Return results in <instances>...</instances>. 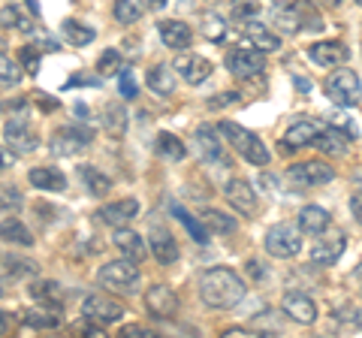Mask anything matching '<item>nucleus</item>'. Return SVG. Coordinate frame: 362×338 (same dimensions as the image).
<instances>
[{"label":"nucleus","mask_w":362,"mask_h":338,"mask_svg":"<svg viewBox=\"0 0 362 338\" xmlns=\"http://www.w3.org/2000/svg\"><path fill=\"white\" fill-rule=\"evenodd\" d=\"M242 296H245V281L233 269L218 266L199 278V299L209 308H233L242 302Z\"/></svg>","instance_id":"1"},{"label":"nucleus","mask_w":362,"mask_h":338,"mask_svg":"<svg viewBox=\"0 0 362 338\" xmlns=\"http://www.w3.org/2000/svg\"><path fill=\"white\" fill-rule=\"evenodd\" d=\"M157 30H160V40L166 49H175V52H185L190 46V28L185 25V21H175V18H163L160 25H157Z\"/></svg>","instance_id":"17"},{"label":"nucleus","mask_w":362,"mask_h":338,"mask_svg":"<svg viewBox=\"0 0 362 338\" xmlns=\"http://www.w3.org/2000/svg\"><path fill=\"white\" fill-rule=\"evenodd\" d=\"M173 66L187 85H202L211 76V64L206 58H199V54H194V52H178Z\"/></svg>","instance_id":"11"},{"label":"nucleus","mask_w":362,"mask_h":338,"mask_svg":"<svg viewBox=\"0 0 362 338\" xmlns=\"http://www.w3.org/2000/svg\"><path fill=\"white\" fill-rule=\"evenodd\" d=\"M21 58H25L28 73H37V66H40V54H37V52H33V49H25V54H21Z\"/></svg>","instance_id":"45"},{"label":"nucleus","mask_w":362,"mask_h":338,"mask_svg":"<svg viewBox=\"0 0 362 338\" xmlns=\"http://www.w3.org/2000/svg\"><path fill=\"white\" fill-rule=\"evenodd\" d=\"M21 197L16 194V187H4V211H9V206H18Z\"/></svg>","instance_id":"46"},{"label":"nucleus","mask_w":362,"mask_h":338,"mask_svg":"<svg viewBox=\"0 0 362 338\" xmlns=\"http://www.w3.org/2000/svg\"><path fill=\"white\" fill-rule=\"evenodd\" d=\"M30 296L42 302V305H54V308H61V302H64V290L54 284V281H33L30 284Z\"/></svg>","instance_id":"30"},{"label":"nucleus","mask_w":362,"mask_h":338,"mask_svg":"<svg viewBox=\"0 0 362 338\" xmlns=\"http://www.w3.org/2000/svg\"><path fill=\"white\" fill-rule=\"evenodd\" d=\"M175 211V218L185 223L187 227V233L194 235V242H209V230H206V223H199L194 215H190V211H185V209H173Z\"/></svg>","instance_id":"38"},{"label":"nucleus","mask_w":362,"mask_h":338,"mask_svg":"<svg viewBox=\"0 0 362 338\" xmlns=\"http://www.w3.org/2000/svg\"><path fill=\"white\" fill-rule=\"evenodd\" d=\"M145 305H148V311L154 314V317L169 320V317H173V314L178 311V296H175L173 287L154 284V287L145 290Z\"/></svg>","instance_id":"12"},{"label":"nucleus","mask_w":362,"mask_h":338,"mask_svg":"<svg viewBox=\"0 0 362 338\" xmlns=\"http://www.w3.org/2000/svg\"><path fill=\"white\" fill-rule=\"evenodd\" d=\"M97 70L100 73H121V54L115 49H109L100 54V61H97Z\"/></svg>","instance_id":"39"},{"label":"nucleus","mask_w":362,"mask_h":338,"mask_svg":"<svg viewBox=\"0 0 362 338\" xmlns=\"http://www.w3.org/2000/svg\"><path fill=\"white\" fill-rule=\"evenodd\" d=\"M151 251L157 257V263H163V266H173L178 260V245L173 239V233H169L166 227H151Z\"/></svg>","instance_id":"18"},{"label":"nucleus","mask_w":362,"mask_h":338,"mask_svg":"<svg viewBox=\"0 0 362 338\" xmlns=\"http://www.w3.org/2000/svg\"><path fill=\"white\" fill-rule=\"evenodd\" d=\"M350 323L359 326V330H362V311H354V314H350Z\"/></svg>","instance_id":"50"},{"label":"nucleus","mask_w":362,"mask_h":338,"mask_svg":"<svg viewBox=\"0 0 362 338\" xmlns=\"http://www.w3.org/2000/svg\"><path fill=\"white\" fill-rule=\"evenodd\" d=\"M223 194L239 215H245V218L257 215V190H254L251 182H245V178H230L226 187H223Z\"/></svg>","instance_id":"9"},{"label":"nucleus","mask_w":362,"mask_h":338,"mask_svg":"<svg viewBox=\"0 0 362 338\" xmlns=\"http://www.w3.org/2000/svg\"><path fill=\"white\" fill-rule=\"evenodd\" d=\"M233 16L239 18V21H251L257 16V0H235Z\"/></svg>","instance_id":"41"},{"label":"nucleus","mask_w":362,"mask_h":338,"mask_svg":"<svg viewBox=\"0 0 362 338\" xmlns=\"http://www.w3.org/2000/svg\"><path fill=\"white\" fill-rule=\"evenodd\" d=\"M221 133H223V139L230 142V148L239 151L247 163H254V166H266V163H269L266 145L259 142V136H254L251 130H245L242 124H235V121H221Z\"/></svg>","instance_id":"2"},{"label":"nucleus","mask_w":362,"mask_h":338,"mask_svg":"<svg viewBox=\"0 0 362 338\" xmlns=\"http://www.w3.org/2000/svg\"><path fill=\"white\" fill-rule=\"evenodd\" d=\"M317 145H320L326 154H347V148H350V133L338 130V127H326L320 133V139H317Z\"/></svg>","instance_id":"29"},{"label":"nucleus","mask_w":362,"mask_h":338,"mask_svg":"<svg viewBox=\"0 0 362 338\" xmlns=\"http://www.w3.org/2000/svg\"><path fill=\"white\" fill-rule=\"evenodd\" d=\"M118 85H121V94L127 97V100H133V97H136V78H133V70H121Z\"/></svg>","instance_id":"42"},{"label":"nucleus","mask_w":362,"mask_h":338,"mask_svg":"<svg viewBox=\"0 0 362 338\" xmlns=\"http://www.w3.org/2000/svg\"><path fill=\"white\" fill-rule=\"evenodd\" d=\"M329 127H338V130H344V133H350L354 136V121H347L341 112H335V115H329Z\"/></svg>","instance_id":"43"},{"label":"nucleus","mask_w":362,"mask_h":338,"mask_svg":"<svg viewBox=\"0 0 362 338\" xmlns=\"http://www.w3.org/2000/svg\"><path fill=\"white\" fill-rule=\"evenodd\" d=\"M78 175H82V182L88 185V190L94 197H103L106 190L112 187V182H109V175H103L97 166H78Z\"/></svg>","instance_id":"32"},{"label":"nucleus","mask_w":362,"mask_h":338,"mask_svg":"<svg viewBox=\"0 0 362 338\" xmlns=\"http://www.w3.org/2000/svg\"><path fill=\"white\" fill-rule=\"evenodd\" d=\"M311 61L320 64V66H344L350 61V49L344 46V42L338 40H329V42H314V46L308 49Z\"/></svg>","instance_id":"16"},{"label":"nucleus","mask_w":362,"mask_h":338,"mask_svg":"<svg viewBox=\"0 0 362 338\" xmlns=\"http://www.w3.org/2000/svg\"><path fill=\"white\" fill-rule=\"evenodd\" d=\"M90 142V130H82V127H64V130H54L52 136V151L61 154V157H73L82 148H88Z\"/></svg>","instance_id":"14"},{"label":"nucleus","mask_w":362,"mask_h":338,"mask_svg":"<svg viewBox=\"0 0 362 338\" xmlns=\"http://www.w3.org/2000/svg\"><path fill=\"white\" fill-rule=\"evenodd\" d=\"M148 88L157 94V97H169L175 91V76L169 70L166 64H154L148 70Z\"/></svg>","instance_id":"28"},{"label":"nucleus","mask_w":362,"mask_h":338,"mask_svg":"<svg viewBox=\"0 0 362 338\" xmlns=\"http://www.w3.org/2000/svg\"><path fill=\"white\" fill-rule=\"evenodd\" d=\"M124 335H130V338H148L151 332L142 330V326H130V330H124Z\"/></svg>","instance_id":"48"},{"label":"nucleus","mask_w":362,"mask_h":338,"mask_svg":"<svg viewBox=\"0 0 362 338\" xmlns=\"http://www.w3.org/2000/svg\"><path fill=\"white\" fill-rule=\"evenodd\" d=\"M326 97L338 106H356L359 97H362V85H359V76L354 70H335L329 78H326Z\"/></svg>","instance_id":"5"},{"label":"nucleus","mask_w":362,"mask_h":338,"mask_svg":"<svg viewBox=\"0 0 362 338\" xmlns=\"http://www.w3.org/2000/svg\"><path fill=\"white\" fill-rule=\"evenodd\" d=\"M317 4H323V6H329V9H335L338 4H341V0H317Z\"/></svg>","instance_id":"51"},{"label":"nucleus","mask_w":362,"mask_h":338,"mask_svg":"<svg viewBox=\"0 0 362 338\" xmlns=\"http://www.w3.org/2000/svg\"><path fill=\"white\" fill-rule=\"evenodd\" d=\"M242 33H245V40L247 42H254V49H259V52H275L278 46H281V40L272 33L266 25H259V21H245V28H242Z\"/></svg>","instance_id":"22"},{"label":"nucleus","mask_w":362,"mask_h":338,"mask_svg":"<svg viewBox=\"0 0 362 338\" xmlns=\"http://www.w3.org/2000/svg\"><path fill=\"white\" fill-rule=\"evenodd\" d=\"M4 239L6 242H16V245H33V235L25 223H18L16 218H4Z\"/></svg>","instance_id":"34"},{"label":"nucleus","mask_w":362,"mask_h":338,"mask_svg":"<svg viewBox=\"0 0 362 338\" xmlns=\"http://www.w3.org/2000/svg\"><path fill=\"white\" fill-rule=\"evenodd\" d=\"M106 130L112 136H124V130H127V112H124V106L118 103L106 106Z\"/></svg>","instance_id":"36"},{"label":"nucleus","mask_w":362,"mask_h":338,"mask_svg":"<svg viewBox=\"0 0 362 338\" xmlns=\"http://www.w3.org/2000/svg\"><path fill=\"white\" fill-rule=\"evenodd\" d=\"M302 227H293V223H278L266 233V251L278 260H290L302 251Z\"/></svg>","instance_id":"4"},{"label":"nucleus","mask_w":362,"mask_h":338,"mask_svg":"<svg viewBox=\"0 0 362 338\" xmlns=\"http://www.w3.org/2000/svg\"><path fill=\"white\" fill-rule=\"evenodd\" d=\"M350 278H354V287H356V293L362 296V263L354 269V275H350Z\"/></svg>","instance_id":"49"},{"label":"nucleus","mask_w":362,"mask_h":338,"mask_svg":"<svg viewBox=\"0 0 362 338\" xmlns=\"http://www.w3.org/2000/svg\"><path fill=\"white\" fill-rule=\"evenodd\" d=\"M28 182L37 187V190H52V194H61V190L66 187V175L61 173V169L54 166H37L28 173Z\"/></svg>","instance_id":"20"},{"label":"nucleus","mask_w":362,"mask_h":338,"mask_svg":"<svg viewBox=\"0 0 362 338\" xmlns=\"http://www.w3.org/2000/svg\"><path fill=\"white\" fill-rule=\"evenodd\" d=\"M157 151L169 157V161H181V157H185V145H181V139L173 136V133H157Z\"/></svg>","instance_id":"35"},{"label":"nucleus","mask_w":362,"mask_h":338,"mask_svg":"<svg viewBox=\"0 0 362 338\" xmlns=\"http://www.w3.org/2000/svg\"><path fill=\"white\" fill-rule=\"evenodd\" d=\"M329 223H332V218H329V211H326L323 206H305L299 211V227L305 233H311V235L326 233L329 230Z\"/></svg>","instance_id":"24"},{"label":"nucleus","mask_w":362,"mask_h":338,"mask_svg":"<svg viewBox=\"0 0 362 338\" xmlns=\"http://www.w3.org/2000/svg\"><path fill=\"white\" fill-rule=\"evenodd\" d=\"M320 127H317L314 121H296V124H290V130L284 133V145L287 148H305V145H314L317 139H320Z\"/></svg>","instance_id":"21"},{"label":"nucleus","mask_w":362,"mask_h":338,"mask_svg":"<svg viewBox=\"0 0 362 338\" xmlns=\"http://www.w3.org/2000/svg\"><path fill=\"white\" fill-rule=\"evenodd\" d=\"M148 4H151L154 9H160V6H166V0H148Z\"/></svg>","instance_id":"52"},{"label":"nucleus","mask_w":362,"mask_h":338,"mask_svg":"<svg viewBox=\"0 0 362 338\" xmlns=\"http://www.w3.org/2000/svg\"><path fill=\"white\" fill-rule=\"evenodd\" d=\"M356 4H359V6H362V0H356Z\"/></svg>","instance_id":"53"},{"label":"nucleus","mask_w":362,"mask_h":338,"mask_svg":"<svg viewBox=\"0 0 362 338\" xmlns=\"http://www.w3.org/2000/svg\"><path fill=\"white\" fill-rule=\"evenodd\" d=\"M82 314H85V320H97V323H115L124 317V308L118 305V302H112L109 296H103V293H94V296H88L85 299V305H82Z\"/></svg>","instance_id":"10"},{"label":"nucleus","mask_w":362,"mask_h":338,"mask_svg":"<svg viewBox=\"0 0 362 338\" xmlns=\"http://www.w3.org/2000/svg\"><path fill=\"white\" fill-rule=\"evenodd\" d=\"M226 70H230L233 76H239V78H251V76H259L266 70V58H263V52L259 49H230L226 52Z\"/></svg>","instance_id":"6"},{"label":"nucleus","mask_w":362,"mask_h":338,"mask_svg":"<svg viewBox=\"0 0 362 338\" xmlns=\"http://www.w3.org/2000/svg\"><path fill=\"white\" fill-rule=\"evenodd\" d=\"M97 284L115 293H133L136 284H139V269H136L133 260H112L106 266H100Z\"/></svg>","instance_id":"3"},{"label":"nucleus","mask_w":362,"mask_h":338,"mask_svg":"<svg viewBox=\"0 0 362 338\" xmlns=\"http://www.w3.org/2000/svg\"><path fill=\"white\" fill-rule=\"evenodd\" d=\"M25 326L30 330H54V326H61V311L54 305H45V308H30L25 311Z\"/></svg>","instance_id":"26"},{"label":"nucleus","mask_w":362,"mask_h":338,"mask_svg":"<svg viewBox=\"0 0 362 338\" xmlns=\"http://www.w3.org/2000/svg\"><path fill=\"white\" fill-rule=\"evenodd\" d=\"M73 85H100V78H94V76H76V78H70V85H66V88H73Z\"/></svg>","instance_id":"47"},{"label":"nucleus","mask_w":362,"mask_h":338,"mask_svg":"<svg viewBox=\"0 0 362 338\" xmlns=\"http://www.w3.org/2000/svg\"><path fill=\"white\" fill-rule=\"evenodd\" d=\"M202 223H206L211 233H218V235H233L235 233V218L223 215V211H218V209L202 211Z\"/></svg>","instance_id":"31"},{"label":"nucleus","mask_w":362,"mask_h":338,"mask_svg":"<svg viewBox=\"0 0 362 338\" xmlns=\"http://www.w3.org/2000/svg\"><path fill=\"white\" fill-rule=\"evenodd\" d=\"M197 139H199V148H202V154H206V161L218 163V166H226V163H230V161H226L223 142L214 136L211 127H199V130H197Z\"/></svg>","instance_id":"25"},{"label":"nucleus","mask_w":362,"mask_h":338,"mask_svg":"<svg viewBox=\"0 0 362 338\" xmlns=\"http://www.w3.org/2000/svg\"><path fill=\"white\" fill-rule=\"evenodd\" d=\"M4 139H6V148H13L16 154H30L33 148H37V133L30 130V121L16 115L13 121H6L4 127Z\"/></svg>","instance_id":"7"},{"label":"nucleus","mask_w":362,"mask_h":338,"mask_svg":"<svg viewBox=\"0 0 362 338\" xmlns=\"http://www.w3.org/2000/svg\"><path fill=\"white\" fill-rule=\"evenodd\" d=\"M350 211H354V218L362 223V190H354V194H350Z\"/></svg>","instance_id":"44"},{"label":"nucleus","mask_w":362,"mask_h":338,"mask_svg":"<svg viewBox=\"0 0 362 338\" xmlns=\"http://www.w3.org/2000/svg\"><path fill=\"white\" fill-rule=\"evenodd\" d=\"M344 247H347L344 233L341 230H332V233H326L323 239L311 247V260L317 266H332V263H338V257L344 254Z\"/></svg>","instance_id":"15"},{"label":"nucleus","mask_w":362,"mask_h":338,"mask_svg":"<svg viewBox=\"0 0 362 338\" xmlns=\"http://www.w3.org/2000/svg\"><path fill=\"white\" fill-rule=\"evenodd\" d=\"M61 37L70 42V46H88V42H94V28H88L85 21H76V18H66L61 21Z\"/></svg>","instance_id":"27"},{"label":"nucleus","mask_w":362,"mask_h":338,"mask_svg":"<svg viewBox=\"0 0 362 338\" xmlns=\"http://www.w3.org/2000/svg\"><path fill=\"white\" fill-rule=\"evenodd\" d=\"M112 13H115V21H121V25H133V21L142 18V4L139 0H115Z\"/></svg>","instance_id":"33"},{"label":"nucleus","mask_w":362,"mask_h":338,"mask_svg":"<svg viewBox=\"0 0 362 338\" xmlns=\"http://www.w3.org/2000/svg\"><path fill=\"white\" fill-rule=\"evenodd\" d=\"M139 215V202L136 199H118V202H109V206L100 209V218L112 227H127V223Z\"/></svg>","instance_id":"19"},{"label":"nucleus","mask_w":362,"mask_h":338,"mask_svg":"<svg viewBox=\"0 0 362 338\" xmlns=\"http://www.w3.org/2000/svg\"><path fill=\"white\" fill-rule=\"evenodd\" d=\"M202 33H206L209 42H221L226 37V21L214 13H206L202 16Z\"/></svg>","instance_id":"37"},{"label":"nucleus","mask_w":362,"mask_h":338,"mask_svg":"<svg viewBox=\"0 0 362 338\" xmlns=\"http://www.w3.org/2000/svg\"><path fill=\"white\" fill-rule=\"evenodd\" d=\"M281 311H284L290 320L302 323V326H311V323L317 320V305H314V299L305 296V293H296V290H290L287 296L281 299Z\"/></svg>","instance_id":"13"},{"label":"nucleus","mask_w":362,"mask_h":338,"mask_svg":"<svg viewBox=\"0 0 362 338\" xmlns=\"http://www.w3.org/2000/svg\"><path fill=\"white\" fill-rule=\"evenodd\" d=\"M115 247H118L124 257H127V260H133V263H142L145 260V242L133 230H127V227H118L115 230Z\"/></svg>","instance_id":"23"},{"label":"nucleus","mask_w":362,"mask_h":338,"mask_svg":"<svg viewBox=\"0 0 362 338\" xmlns=\"http://www.w3.org/2000/svg\"><path fill=\"white\" fill-rule=\"evenodd\" d=\"M0 66H4V88H16L18 78H21V73H18L21 66L9 61V54H4V58H0Z\"/></svg>","instance_id":"40"},{"label":"nucleus","mask_w":362,"mask_h":338,"mask_svg":"<svg viewBox=\"0 0 362 338\" xmlns=\"http://www.w3.org/2000/svg\"><path fill=\"white\" fill-rule=\"evenodd\" d=\"M290 178L302 187H320V185H329L335 178V169L323 161H305V163H296L290 166Z\"/></svg>","instance_id":"8"}]
</instances>
